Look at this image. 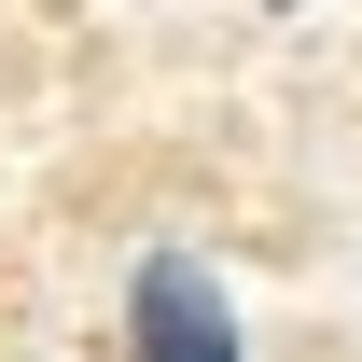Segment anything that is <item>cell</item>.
Segmentation results:
<instances>
[{"instance_id": "2", "label": "cell", "mask_w": 362, "mask_h": 362, "mask_svg": "<svg viewBox=\"0 0 362 362\" xmlns=\"http://www.w3.org/2000/svg\"><path fill=\"white\" fill-rule=\"evenodd\" d=\"M279 14H293V0H279Z\"/></svg>"}, {"instance_id": "1", "label": "cell", "mask_w": 362, "mask_h": 362, "mask_svg": "<svg viewBox=\"0 0 362 362\" xmlns=\"http://www.w3.org/2000/svg\"><path fill=\"white\" fill-rule=\"evenodd\" d=\"M126 334H139V362H237V320H223V293H209L195 251H153V265H139Z\"/></svg>"}]
</instances>
